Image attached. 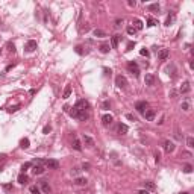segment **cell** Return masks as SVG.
I'll list each match as a JSON object with an SVG mask.
<instances>
[{"mask_svg": "<svg viewBox=\"0 0 194 194\" xmlns=\"http://www.w3.org/2000/svg\"><path fill=\"white\" fill-rule=\"evenodd\" d=\"M144 83H146L147 87H153V85H155V76H153V74H146V76H144Z\"/></svg>", "mask_w": 194, "mask_h": 194, "instance_id": "obj_11", "label": "cell"}, {"mask_svg": "<svg viewBox=\"0 0 194 194\" xmlns=\"http://www.w3.org/2000/svg\"><path fill=\"white\" fill-rule=\"evenodd\" d=\"M36 47H38V44H36V41H34V40H29V41L26 43V46H24L26 52H34Z\"/></svg>", "mask_w": 194, "mask_h": 194, "instance_id": "obj_7", "label": "cell"}, {"mask_svg": "<svg viewBox=\"0 0 194 194\" xmlns=\"http://www.w3.org/2000/svg\"><path fill=\"white\" fill-rule=\"evenodd\" d=\"M70 115L74 117V118H79V120H87V118H88V112H87V111H79V109H76V108H73L70 111Z\"/></svg>", "mask_w": 194, "mask_h": 194, "instance_id": "obj_1", "label": "cell"}, {"mask_svg": "<svg viewBox=\"0 0 194 194\" xmlns=\"http://www.w3.org/2000/svg\"><path fill=\"white\" fill-rule=\"evenodd\" d=\"M140 55L147 58V56H149V50H147V49H141V50H140Z\"/></svg>", "mask_w": 194, "mask_h": 194, "instance_id": "obj_38", "label": "cell"}, {"mask_svg": "<svg viewBox=\"0 0 194 194\" xmlns=\"http://www.w3.org/2000/svg\"><path fill=\"white\" fill-rule=\"evenodd\" d=\"M147 9L152 11V12H158V11H159V5H158V3H152V5L147 6Z\"/></svg>", "mask_w": 194, "mask_h": 194, "instance_id": "obj_27", "label": "cell"}, {"mask_svg": "<svg viewBox=\"0 0 194 194\" xmlns=\"http://www.w3.org/2000/svg\"><path fill=\"white\" fill-rule=\"evenodd\" d=\"M147 23H149L147 26H156V20H155V18H152V17L147 20Z\"/></svg>", "mask_w": 194, "mask_h": 194, "instance_id": "obj_36", "label": "cell"}, {"mask_svg": "<svg viewBox=\"0 0 194 194\" xmlns=\"http://www.w3.org/2000/svg\"><path fill=\"white\" fill-rule=\"evenodd\" d=\"M174 18H176V15H174V12H171L170 15L167 17V20H165V26H170L173 21H174Z\"/></svg>", "mask_w": 194, "mask_h": 194, "instance_id": "obj_25", "label": "cell"}, {"mask_svg": "<svg viewBox=\"0 0 194 194\" xmlns=\"http://www.w3.org/2000/svg\"><path fill=\"white\" fill-rule=\"evenodd\" d=\"M50 131H52V127H50V126H44V129H43V133H46V135H47V133L50 132Z\"/></svg>", "mask_w": 194, "mask_h": 194, "instance_id": "obj_42", "label": "cell"}, {"mask_svg": "<svg viewBox=\"0 0 194 194\" xmlns=\"http://www.w3.org/2000/svg\"><path fill=\"white\" fill-rule=\"evenodd\" d=\"M94 36H97V38H103V36H106V34L102 30V29H94Z\"/></svg>", "mask_w": 194, "mask_h": 194, "instance_id": "obj_26", "label": "cell"}, {"mask_svg": "<svg viewBox=\"0 0 194 194\" xmlns=\"http://www.w3.org/2000/svg\"><path fill=\"white\" fill-rule=\"evenodd\" d=\"M164 150H165V152H168V153H171V152L174 150V143L170 141V140H167V141L164 143Z\"/></svg>", "mask_w": 194, "mask_h": 194, "instance_id": "obj_13", "label": "cell"}, {"mask_svg": "<svg viewBox=\"0 0 194 194\" xmlns=\"http://www.w3.org/2000/svg\"><path fill=\"white\" fill-rule=\"evenodd\" d=\"M123 24V18H117L115 20V26H121Z\"/></svg>", "mask_w": 194, "mask_h": 194, "instance_id": "obj_43", "label": "cell"}, {"mask_svg": "<svg viewBox=\"0 0 194 194\" xmlns=\"http://www.w3.org/2000/svg\"><path fill=\"white\" fill-rule=\"evenodd\" d=\"M180 194H188V193H180Z\"/></svg>", "mask_w": 194, "mask_h": 194, "instance_id": "obj_53", "label": "cell"}, {"mask_svg": "<svg viewBox=\"0 0 194 194\" xmlns=\"http://www.w3.org/2000/svg\"><path fill=\"white\" fill-rule=\"evenodd\" d=\"M30 167H32V164H30V162H26V164H23V167H21V171L24 173L27 168H30Z\"/></svg>", "mask_w": 194, "mask_h": 194, "instance_id": "obj_35", "label": "cell"}, {"mask_svg": "<svg viewBox=\"0 0 194 194\" xmlns=\"http://www.w3.org/2000/svg\"><path fill=\"white\" fill-rule=\"evenodd\" d=\"M46 164V167L49 168H53V170H56V168H59V162L56 161V159H46V161H43Z\"/></svg>", "mask_w": 194, "mask_h": 194, "instance_id": "obj_5", "label": "cell"}, {"mask_svg": "<svg viewBox=\"0 0 194 194\" xmlns=\"http://www.w3.org/2000/svg\"><path fill=\"white\" fill-rule=\"evenodd\" d=\"M74 108H76V109H79V111H87V109L89 108V103L87 102V100H83V99H82V100H77V103H76V106H74Z\"/></svg>", "mask_w": 194, "mask_h": 194, "instance_id": "obj_4", "label": "cell"}, {"mask_svg": "<svg viewBox=\"0 0 194 194\" xmlns=\"http://www.w3.org/2000/svg\"><path fill=\"white\" fill-rule=\"evenodd\" d=\"M29 190H30V193H32V194H40V191H41L40 186H36V185H32Z\"/></svg>", "mask_w": 194, "mask_h": 194, "instance_id": "obj_30", "label": "cell"}, {"mask_svg": "<svg viewBox=\"0 0 194 194\" xmlns=\"http://www.w3.org/2000/svg\"><path fill=\"white\" fill-rule=\"evenodd\" d=\"M74 184L79 185V186H83V185L88 184V180H87V177H76V179H74Z\"/></svg>", "mask_w": 194, "mask_h": 194, "instance_id": "obj_18", "label": "cell"}, {"mask_svg": "<svg viewBox=\"0 0 194 194\" xmlns=\"http://www.w3.org/2000/svg\"><path fill=\"white\" fill-rule=\"evenodd\" d=\"M76 53H79V55H82V47H80V46H77V47H76Z\"/></svg>", "mask_w": 194, "mask_h": 194, "instance_id": "obj_45", "label": "cell"}, {"mask_svg": "<svg viewBox=\"0 0 194 194\" xmlns=\"http://www.w3.org/2000/svg\"><path fill=\"white\" fill-rule=\"evenodd\" d=\"M126 118L131 120V121H137V117H135L133 114H126Z\"/></svg>", "mask_w": 194, "mask_h": 194, "instance_id": "obj_37", "label": "cell"}, {"mask_svg": "<svg viewBox=\"0 0 194 194\" xmlns=\"http://www.w3.org/2000/svg\"><path fill=\"white\" fill-rule=\"evenodd\" d=\"M190 89H191V85H190V82H188V80H185V82L180 85V89H179V91H180L182 94H185V93H188Z\"/></svg>", "mask_w": 194, "mask_h": 194, "instance_id": "obj_17", "label": "cell"}, {"mask_svg": "<svg viewBox=\"0 0 194 194\" xmlns=\"http://www.w3.org/2000/svg\"><path fill=\"white\" fill-rule=\"evenodd\" d=\"M109 106H111V103H109V102H105V103H103V108H105V109H108Z\"/></svg>", "mask_w": 194, "mask_h": 194, "instance_id": "obj_48", "label": "cell"}, {"mask_svg": "<svg viewBox=\"0 0 194 194\" xmlns=\"http://www.w3.org/2000/svg\"><path fill=\"white\" fill-rule=\"evenodd\" d=\"M155 117H156V112H155V109H146V111H144V118H146L147 121H152V120H155Z\"/></svg>", "mask_w": 194, "mask_h": 194, "instance_id": "obj_6", "label": "cell"}, {"mask_svg": "<svg viewBox=\"0 0 194 194\" xmlns=\"http://www.w3.org/2000/svg\"><path fill=\"white\" fill-rule=\"evenodd\" d=\"M127 131H129V127H127V126H126L124 123H120V124H118V132L121 133V135L127 133Z\"/></svg>", "mask_w": 194, "mask_h": 194, "instance_id": "obj_23", "label": "cell"}, {"mask_svg": "<svg viewBox=\"0 0 194 194\" xmlns=\"http://www.w3.org/2000/svg\"><path fill=\"white\" fill-rule=\"evenodd\" d=\"M186 146H188L190 149H193V147H194V138H193V137H188V138H186Z\"/></svg>", "mask_w": 194, "mask_h": 194, "instance_id": "obj_29", "label": "cell"}, {"mask_svg": "<svg viewBox=\"0 0 194 194\" xmlns=\"http://www.w3.org/2000/svg\"><path fill=\"white\" fill-rule=\"evenodd\" d=\"M18 109H20V106H18V105H15V106H11V108H9L8 111H9V112H15V111H18Z\"/></svg>", "mask_w": 194, "mask_h": 194, "instance_id": "obj_40", "label": "cell"}, {"mask_svg": "<svg viewBox=\"0 0 194 194\" xmlns=\"http://www.w3.org/2000/svg\"><path fill=\"white\" fill-rule=\"evenodd\" d=\"M20 144H21V147H23V149H27V147H29V140H27V138H23Z\"/></svg>", "mask_w": 194, "mask_h": 194, "instance_id": "obj_32", "label": "cell"}, {"mask_svg": "<svg viewBox=\"0 0 194 194\" xmlns=\"http://www.w3.org/2000/svg\"><path fill=\"white\" fill-rule=\"evenodd\" d=\"M182 109H184V111H190V109H191V105H190V102H182Z\"/></svg>", "mask_w": 194, "mask_h": 194, "instance_id": "obj_31", "label": "cell"}, {"mask_svg": "<svg viewBox=\"0 0 194 194\" xmlns=\"http://www.w3.org/2000/svg\"><path fill=\"white\" fill-rule=\"evenodd\" d=\"M82 168H83V170H85V168H89V164H88V162H85V164L82 165Z\"/></svg>", "mask_w": 194, "mask_h": 194, "instance_id": "obj_51", "label": "cell"}, {"mask_svg": "<svg viewBox=\"0 0 194 194\" xmlns=\"http://www.w3.org/2000/svg\"><path fill=\"white\" fill-rule=\"evenodd\" d=\"M83 143H85V146H88V147H94V140L91 138V137H88V135H85L83 133Z\"/></svg>", "mask_w": 194, "mask_h": 194, "instance_id": "obj_16", "label": "cell"}, {"mask_svg": "<svg viewBox=\"0 0 194 194\" xmlns=\"http://www.w3.org/2000/svg\"><path fill=\"white\" fill-rule=\"evenodd\" d=\"M100 52L102 53H109V50H111V46L108 44V43H103V44H100Z\"/></svg>", "mask_w": 194, "mask_h": 194, "instance_id": "obj_21", "label": "cell"}, {"mask_svg": "<svg viewBox=\"0 0 194 194\" xmlns=\"http://www.w3.org/2000/svg\"><path fill=\"white\" fill-rule=\"evenodd\" d=\"M40 186H41V191L44 194H50V191H52V188L47 184V180H41V182H40Z\"/></svg>", "mask_w": 194, "mask_h": 194, "instance_id": "obj_10", "label": "cell"}, {"mask_svg": "<svg viewBox=\"0 0 194 194\" xmlns=\"http://www.w3.org/2000/svg\"><path fill=\"white\" fill-rule=\"evenodd\" d=\"M138 194H150V193L147 191V190H140V191H138Z\"/></svg>", "mask_w": 194, "mask_h": 194, "instance_id": "obj_47", "label": "cell"}, {"mask_svg": "<svg viewBox=\"0 0 194 194\" xmlns=\"http://www.w3.org/2000/svg\"><path fill=\"white\" fill-rule=\"evenodd\" d=\"M127 5H129V6H135L137 2H135V0H127Z\"/></svg>", "mask_w": 194, "mask_h": 194, "instance_id": "obj_44", "label": "cell"}, {"mask_svg": "<svg viewBox=\"0 0 194 194\" xmlns=\"http://www.w3.org/2000/svg\"><path fill=\"white\" fill-rule=\"evenodd\" d=\"M79 173H80V170H79V168H77V167H74V168H73V170H71V174H74V176H77Z\"/></svg>", "mask_w": 194, "mask_h": 194, "instance_id": "obj_41", "label": "cell"}, {"mask_svg": "<svg viewBox=\"0 0 194 194\" xmlns=\"http://www.w3.org/2000/svg\"><path fill=\"white\" fill-rule=\"evenodd\" d=\"M6 47H8V50H9V52L15 53V46H14V43H8V44H6Z\"/></svg>", "mask_w": 194, "mask_h": 194, "instance_id": "obj_33", "label": "cell"}, {"mask_svg": "<svg viewBox=\"0 0 194 194\" xmlns=\"http://www.w3.org/2000/svg\"><path fill=\"white\" fill-rule=\"evenodd\" d=\"M103 71H105V74H111V70H108V68H103Z\"/></svg>", "mask_w": 194, "mask_h": 194, "instance_id": "obj_52", "label": "cell"}, {"mask_svg": "<svg viewBox=\"0 0 194 194\" xmlns=\"http://www.w3.org/2000/svg\"><path fill=\"white\" fill-rule=\"evenodd\" d=\"M159 159H161V155H159V153H155V161L159 162Z\"/></svg>", "mask_w": 194, "mask_h": 194, "instance_id": "obj_46", "label": "cell"}, {"mask_svg": "<svg viewBox=\"0 0 194 194\" xmlns=\"http://www.w3.org/2000/svg\"><path fill=\"white\" fill-rule=\"evenodd\" d=\"M112 120H114V117L111 114H105L103 117H102V123L105 124V126H109V124L112 123Z\"/></svg>", "mask_w": 194, "mask_h": 194, "instance_id": "obj_14", "label": "cell"}, {"mask_svg": "<svg viewBox=\"0 0 194 194\" xmlns=\"http://www.w3.org/2000/svg\"><path fill=\"white\" fill-rule=\"evenodd\" d=\"M18 184H21V185H24V184H26L27 180H29V177H27V174H24V173H21V174H20V176H18Z\"/></svg>", "mask_w": 194, "mask_h": 194, "instance_id": "obj_22", "label": "cell"}, {"mask_svg": "<svg viewBox=\"0 0 194 194\" xmlns=\"http://www.w3.org/2000/svg\"><path fill=\"white\" fill-rule=\"evenodd\" d=\"M89 194H93V193H89Z\"/></svg>", "mask_w": 194, "mask_h": 194, "instance_id": "obj_54", "label": "cell"}, {"mask_svg": "<svg viewBox=\"0 0 194 194\" xmlns=\"http://www.w3.org/2000/svg\"><path fill=\"white\" fill-rule=\"evenodd\" d=\"M135 109L140 112V114H144V111L147 109V102H137L135 105Z\"/></svg>", "mask_w": 194, "mask_h": 194, "instance_id": "obj_8", "label": "cell"}, {"mask_svg": "<svg viewBox=\"0 0 194 194\" xmlns=\"http://www.w3.org/2000/svg\"><path fill=\"white\" fill-rule=\"evenodd\" d=\"M133 24H135V29H137V30H141L143 29V26H144V24H143V21L141 20H138V18H135V20H133Z\"/></svg>", "mask_w": 194, "mask_h": 194, "instance_id": "obj_24", "label": "cell"}, {"mask_svg": "<svg viewBox=\"0 0 194 194\" xmlns=\"http://www.w3.org/2000/svg\"><path fill=\"white\" fill-rule=\"evenodd\" d=\"M46 171V168L43 167V165H41V164H36V165H34V167H32V173H34V174H43V173H44Z\"/></svg>", "mask_w": 194, "mask_h": 194, "instance_id": "obj_12", "label": "cell"}, {"mask_svg": "<svg viewBox=\"0 0 194 194\" xmlns=\"http://www.w3.org/2000/svg\"><path fill=\"white\" fill-rule=\"evenodd\" d=\"M133 46H135V43H129V44H127V50H131Z\"/></svg>", "mask_w": 194, "mask_h": 194, "instance_id": "obj_49", "label": "cell"}, {"mask_svg": "<svg viewBox=\"0 0 194 194\" xmlns=\"http://www.w3.org/2000/svg\"><path fill=\"white\" fill-rule=\"evenodd\" d=\"M120 40H121V35H114L112 38H111V47H112V49H117Z\"/></svg>", "mask_w": 194, "mask_h": 194, "instance_id": "obj_15", "label": "cell"}, {"mask_svg": "<svg viewBox=\"0 0 194 194\" xmlns=\"http://www.w3.org/2000/svg\"><path fill=\"white\" fill-rule=\"evenodd\" d=\"M70 96H71V87H70V85H65L64 93H62V99H68Z\"/></svg>", "mask_w": 194, "mask_h": 194, "instance_id": "obj_19", "label": "cell"}, {"mask_svg": "<svg viewBox=\"0 0 194 194\" xmlns=\"http://www.w3.org/2000/svg\"><path fill=\"white\" fill-rule=\"evenodd\" d=\"M71 146H73V149L77 150V152H80V150H82V144H80V141L77 140V138H74V140H73V144H71Z\"/></svg>", "mask_w": 194, "mask_h": 194, "instance_id": "obj_20", "label": "cell"}, {"mask_svg": "<svg viewBox=\"0 0 194 194\" xmlns=\"http://www.w3.org/2000/svg\"><path fill=\"white\" fill-rule=\"evenodd\" d=\"M184 171H185V173H191V171H193V167H191L190 164H186L185 167H184Z\"/></svg>", "mask_w": 194, "mask_h": 194, "instance_id": "obj_39", "label": "cell"}, {"mask_svg": "<svg viewBox=\"0 0 194 194\" xmlns=\"http://www.w3.org/2000/svg\"><path fill=\"white\" fill-rule=\"evenodd\" d=\"M168 56H170V50H168V49H161L158 52V58L161 61H165Z\"/></svg>", "mask_w": 194, "mask_h": 194, "instance_id": "obj_9", "label": "cell"}, {"mask_svg": "<svg viewBox=\"0 0 194 194\" xmlns=\"http://www.w3.org/2000/svg\"><path fill=\"white\" fill-rule=\"evenodd\" d=\"M144 186H146V190H155V184H153L152 180H146V182H144Z\"/></svg>", "mask_w": 194, "mask_h": 194, "instance_id": "obj_28", "label": "cell"}, {"mask_svg": "<svg viewBox=\"0 0 194 194\" xmlns=\"http://www.w3.org/2000/svg\"><path fill=\"white\" fill-rule=\"evenodd\" d=\"M3 188H5V190H11V188H12V185H11V184H6Z\"/></svg>", "mask_w": 194, "mask_h": 194, "instance_id": "obj_50", "label": "cell"}, {"mask_svg": "<svg viewBox=\"0 0 194 194\" xmlns=\"http://www.w3.org/2000/svg\"><path fill=\"white\" fill-rule=\"evenodd\" d=\"M127 34H129V35H135V34H137V29L133 26H129L127 27Z\"/></svg>", "mask_w": 194, "mask_h": 194, "instance_id": "obj_34", "label": "cell"}, {"mask_svg": "<svg viewBox=\"0 0 194 194\" xmlns=\"http://www.w3.org/2000/svg\"><path fill=\"white\" fill-rule=\"evenodd\" d=\"M115 85H117V87H118V88H126V87H127V79H126V77H124V76H121V74H120V76H117V77H115Z\"/></svg>", "mask_w": 194, "mask_h": 194, "instance_id": "obj_3", "label": "cell"}, {"mask_svg": "<svg viewBox=\"0 0 194 194\" xmlns=\"http://www.w3.org/2000/svg\"><path fill=\"white\" fill-rule=\"evenodd\" d=\"M127 68H129V71L132 73L135 77L140 74V68H138V65H137V62H135V61H129V62H127Z\"/></svg>", "mask_w": 194, "mask_h": 194, "instance_id": "obj_2", "label": "cell"}]
</instances>
